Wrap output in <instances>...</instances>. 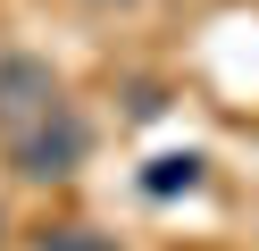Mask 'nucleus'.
<instances>
[{
	"label": "nucleus",
	"mask_w": 259,
	"mask_h": 251,
	"mask_svg": "<svg viewBox=\"0 0 259 251\" xmlns=\"http://www.w3.org/2000/svg\"><path fill=\"white\" fill-rule=\"evenodd\" d=\"M84 159H92V126L75 109H51L42 126H25L17 142H9V167H17L25 184H67Z\"/></svg>",
	"instance_id": "nucleus-1"
},
{
	"label": "nucleus",
	"mask_w": 259,
	"mask_h": 251,
	"mask_svg": "<svg viewBox=\"0 0 259 251\" xmlns=\"http://www.w3.org/2000/svg\"><path fill=\"white\" fill-rule=\"evenodd\" d=\"M51 109H67L51 59H34V50H0V142H17V134L42 126Z\"/></svg>",
	"instance_id": "nucleus-2"
},
{
	"label": "nucleus",
	"mask_w": 259,
	"mask_h": 251,
	"mask_svg": "<svg viewBox=\"0 0 259 251\" xmlns=\"http://www.w3.org/2000/svg\"><path fill=\"white\" fill-rule=\"evenodd\" d=\"M201 184V151H167V159H151V176H142V193L167 201V193H192Z\"/></svg>",
	"instance_id": "nucleus-3"
},
{
	"label": "nucleus",
	"mask_w": 259,
	"mask_h": 251,
	"mask_svg": "<svg viewBox=\"0 0 259 251\" xmlns=\"http://www.w3.org/2000/svg\"><path fill=\"white\" fill-rule=\"evenodd\" d=\"M42 251H117V234H101V226H42Z\"/></svg>",
	"instance_id": "nucleus-4"
}]
</instances>
